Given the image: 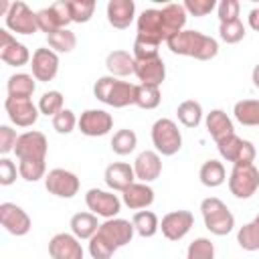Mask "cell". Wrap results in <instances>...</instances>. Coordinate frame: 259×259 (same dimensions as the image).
I'll return each instance as SVG.
<instances>
[{
    "label": "cell",
    "instance_id": "1",
    "mask_svg": "<svg viewBox=\"0 0 259 259\" xmlns=\"http://www.w3.org/2000/svg\"><path fill=\"white\" fill-rule=\"evenodd\" d=\"M166 47L174 55L192 57L196 61H210L219 55L217 38L202 34L200 30H180L170 38H166Z\"/></svg>",
    "mask_w": 259,
    "mask_h": 259
},
{
    "label": "cell",
    "instance_id": "2",
    "mask_svg": "<svg viewBox=\"0 0 259 259\" xmlns=\"http://www.w3.org/2000/svg\"><path fill=\"white\" fill-rule=\"evenodd\" d=\"M93 95L97 101L109 105V107H127L136 105V85L130 81H121L111 75H103L93 85Z\"/></svg>",
    "mask_w": 259,
    "mask_h": 259
},
{
    "label": "cell",
    "instance_id": "3",
    "mask_svg": "<svg viewBox=\"0 0 259 259\" xmlns=\"http://www.w3.org/2000/svg\"><path fill=\"white\" fill-rule=\"evenodd\" d=\"M200 214H202L204 227H206V231L210 235L225 237V235H229L235 229V214L217 196L202 198V202H200Z\"/></svg>",
    "mask_w": 259,
    "mask_h": 259
},
{
    "label": "cell",
    "instance_id": "4",
    "mask_svg": "<svg viewBox=\"0 0 259 259\" xmlns=\"http://www.w3.org/2000/svg\"><path fill=\"white\" fill-rule=\"evenodd\" d=\"M152 144L154 150L160 156H174L182 148V134L178 130V123L170 117H160L152 125Z\"/></svg>",
    "mask_w": 259,
    "mask_h": 259
},
{
    "label": "cell",
    "instance_id": "5",
    "mask_svg": "<svg viewBox=\"0 0 259 259\" xmlns=\"http://www.w3.org/2000/svg\"><path fill=\"white\" fill-rule=\"evenodd\" d=\"M217 150L221 154L223 160L233 162V166H247L255 162L257 150L253 146V142L239 138L237 134H229L225 138H221L217 142Z\"/></svg>",
    "mask_w": 259,
    "mask_h": 259
},
{
    "label": "cell",
    "instance_id": "6",
    "mask_svg": "<svg viewBox=\"0 0 259 259\" xmlns=\"http://www.w3.org/2000/svg\"><path fill=\"white\" fill-rule=\"evenodd\" d=\"M229 190L235 198H251L259 190V168L255 164L233 166L229 174Z\"/></svg>",
    "mask_w": 259,
    "mask_h": 259
},
{
    "label": "cell",
    "instance_id": "7",
    "mask_svg": "<svg viewBox=\"0 0 259 259\" xmlns=\"http://www.w3.org/2000/svg\"><path fill=\"white\" fill-rule=\"evenodd\" d=\"M45 188L49 190V194L59 196V198H73L79 188H81V180L75 172L65 170V168H53L47 172L45 176Z\"/></svg>",
    "mask_w": 259,
    "mask_h": 259
},
{
    "label": "cell",
    "instance_id": "8",
    "mask_svg": "<svg viewBox=\"0 0 259 259\" xmlns=\"http://www.w3.org/2000/svg\"><path fill=\"white\" fill-rule=\"evenodd\" d=\"M85 204L89 208V212L107 219H113L119 214L121 210V198L117 194H113V190H101V188H89L85 194Z\"/></svg>",
    "mask_w": 259,
    "mask_h": 259
},
{
    "label": "cell",
    "instance_id": "9",
    "mask_svg": "<svg viewBox=\"0 0 259 259\" xmlns=\"http://www.w3.org/2000/svg\"><path fill=\"white\" fill-rule=\"evenodd\" d=\"M47 152H49V142L42 132L28 130L18 136L14 148L18 160H47Z\"/></svg>",
    "mask_w": 259,
    "mask_h": 259
},
{
    "label": "cell",
    "instance_id": "10",
    "mask_svg": "<svg viewBox=\"0 0 259 259\" xmlns=\"http://www.w3.org/2000/svg\"><path fill=\"white\" fill-rule=\"evenodd\" d=\"M6 28L10 32L16 34H34L38 30V22H36V12H32L28 8L26 2H12L10 12L6 14Z\"/></svg>",
    "mask_w": 259,
    "mask_h": 259
},
{
    "label": "cell",
    "instance_id": "11",
    "mask_svg": "<svg viewBox=\"0 0 259 259\" xmlns=\"http://www.w3.org/2000/svg\"><path fill=\"white\" fill-rule=\"evenodd\" d=\"M194 225V217L190 210H170L160 221V231L168 241H180L184 239Z\"/></svg>",
    "mask_w": 259,
    "mask_h": 259
},
{
    "label": "cell",
    "instance_id": "12",
    "mask_svg": "<svg viewBox=\"0 0 259 259\" xmlns=\"http://www.w3.org/2000/svg\"><path fill=\"white\" fill-rule=\"evenodd\" d=\"M77 127L87 138H101L113 130V117L105 109H85L79 117Z\"/></svg>",
    "mask_w": 259,
    "mask_h": 259
},
{
    "label": "cell",
    "instance_id": "13",
    "mask_svg": "<svg viewBox=\"0 0 259 259\" xmlns=\"http://www.w3.org/2000/svg\"><path fill=\"white\" fill-rule=\"evenodd\" d=\"M0 223L14 237L28 235V231L32 227V221H30L28 212L22 206L14 204V202H2L0 204Z\"/></svg>",
    "mask_w": 259,
    "mask_h": 259
},
{
    "label": "cell",
    "instance_id": "14",
    "mask_svg": "<svg viewBox=\"0 0 259 259\" xmlns=\"http://www.w3.org/2000/svg\"><path fill=\"white\" fill-rule=\"evenodd\" d=\"M30 69H32V77L36 81H42V83H49L57 77L59 73V55L53 51V49H47V47H40L32 53V59H30Z\"/></svg>",
    "mask_w": 259,
    "mask_h": 259
},
{
    "label": "cell",
    "instance_id": "15",
    "mask_svg": "<svg viewBox=\"0 0 259 259\" xmlns=\"http://www.w3.org/2000/svg\"><path fill=\"white\" fill-rule=\"evenodd\" d=\"M4 109L8 113V119L18 125V127H30L38 119V105L32 103V99H16V97H6Z\"/></svg>",
    "mask_w": 259,
    "mask_h": 259
},
{
    "label": "cell",
    "instance_id": "16",
    "mask_svg": "<svg viewBox=\"0 0 259 259\" xmlns=\"http://www.w3.org/2000/svg\"><path fill=\"white\" fill-rule=\"evenodd\" d=\"M99 235H103L113 247H125L132 243L134 235H136V229H134V223L132 221H125V219H119V217H113V219H107L101 223Z\"/></svg>",
    "mask_w": 259,
    "mask_h": 259
},
{
    "label": "cell",
    "instance_id": "17",
    "mask_svg": "<svg viewBox=\"0 0 259 259\" xmlns=\"http://www.w3.org/2000/svg\"><path fill=\"white\" fill-rule=\"evenodd\" d=\"M134 172H136V180L138 182H154L160 178L162 174V156L156 150H144L138 154V158L134 160Z\"/></svg>",
    "mask_w": 259,
    "mask_h": 259
},
{
    "label": "cell",
    "instance_id": "18",
    "mask_svg": "<svg viewBox=\"0 0 259 259\" xmlns=\"http://www.w3.org/2000/svg\"><path fill=\"white\" fill-rule=\"evenodd\" d=\"M51 259H83L81 241L73 233H57L49 241Z\"/></svg>",
    "mask_w": 259,
    "mask_h": 259
},
{
    "label": "cell",
    "instance_id": "19",
    "mask_svg": "<svg viewBox=\"0 0 259 259\" xmlns=\"http://www.w3.org/2000/svg\"><path fill=\"white\" fill-rule=\"evenodd\" d=\"M136 28H138L140 36L152 38V40H156L160 45H162V40L166 42L164 28H162V10L160 8H146L136 18Z\"/></svg>",
    "mask_w": 259,
    "mask_h": 259
},
{
    "label": "cell",
    "instance_id": "20",
    "mask_svg": "<svg viewBox=\"0 0 259 259\" xmlns=\"http://www.w3.org/2000/svg\"><path fill=\"white\" fill-rule=\"evenodd\" d=\"M107 22L113 28H127L138 16H136V2L134 0H109L105 6Z\"/></svg>",
    "mask_w": 259,
    "mask_h": 259
},
{
    "label": "cell",
    "instance_id": "21",
    "mask_svg": "<svg viewBox=\"0 0 259 259\" xmlns=\"http://www.w3.org/2000/svg\"><path fill=\"white\" fill-rule=\"evenodd\" d=\"M103 180L107 184L109 190H117V192H123L127 186H132L136 182V172H134V166L127 164V162H113L105 168L103 172Z\"/></svg>",
    "mask_w": 259,
    "mask_h": 259
},
{
    "label": "cell",
    "instance_id": "22",
    "mask_svg": "<svg viewBox=\"0 0 259 259\" xmlns=\"http://www.w3.org/2000/svg\"><path fill=\"white\" fill-rule=\"evenodd\" d=\"M134 75L140 79L142 85H156V87H160L162 81L166 79V65H164L162 57L148 59V61H136Z\"/></svg>",
    "mask_w": 259,
    "mask_h": 259
},
{
    "label": "cell",
    "instance_id": "23",
    "mask_svg": "<svg viewBox=\"0 0 259 259\" xmlns=\"http://www.w3.org/2000/svg\"><path fill=\"white\" fill-rule=\"evenodd\" d=\"M121 202L132 210H146L154 202V188L146 182H134L121 192Z\"/></svg>",
    "mask_w": 259,
    "mask_h": 259
},
{
    "label": "cell",
    "instance_id": "24",
    "mask_svg": "<svg viewBox=\"0 0 259 259\" xmlns=\"http://www.w3.org/2000/svg\"><path fill=\"white\" fill-rule=\"evenodd\" d=\"M160 10H162V28H164V36H166V38H170L172 34L184 30L188 12L184 10L182 4L170 2V4H164Z\"/></svg>",
    "mask_w": 259,
    "mask_h": 259
},
{
    "label": "cell",
    "instance_id": "25",
    "mask_svg": "<svg viewBox=\"0 0 259 259\" xmlns=\"http://www.w3.org/2000/svg\"><path fill=\"white\" fill-rule=\"evenodd\" d=\"M134 67H136V59L127 51L117 49L105 57V69H107V75L111 77H117V79L127 77L134 73Z\"/></svg>",
    "mask_w": 259,
    "mask_h": 259
},
{
    "label": "cell",
    "instance_id": "26",
    "mask_svg": "<svg viewBox=\"0 0 259 259\" xmlns=\"http://www.w3.org/2000/svg\"><path fill=\"white\" fill-rule=\"evenodd\" d=\"M71 233L79 239V241H89L101 227V223L97 221V214L85 210V212H75L69 221Z\"/></svg>",
    "mask_w": 259,
    "mask_h": 259
},
{
    "label": "cell",
    "instance_id": "27",
    "mask_svg": "<svg viewBox=\"0 0 259 259\" xmlns=\"http://www.w3.org/2000/svg\"><path fill=\"white\" fill-rule=\"evenodd\" d=\"M204 123H206V130L214 142H219L221 138H225L229 134H235L233 119L223 109H210V113H206V117H204Z\"/></svg>",
    "mask_w": 259,
    "mask_h": 259
},
{
    "label": "cell",
    "instance_id": "28",
    "mask_svg": "<svg viewBox=\"0 0 259 259\" xmlns=\"http://www.w3.org/2000/svg\"><path fill=\"white\" fill-rule=\"evenodd\" d=\"M36 89V79L28 73H14L8 77L6 81V91L8 97H16V99H30L32 93Z\"/></svg>",
    "mask_w": 259,
    "mask_h": 259
},
{
    "label": "cell",
    "instance_id": "29",
    "mask_svg": "<svg viewBox=\"0 0 259 259\" xmlns=\"http://www.w3.org/2000/svg\"><path fill=\"white\" fill-rule=\"evenodd\" d=\"M198 178L206 188H219L225 180H227V170L223 166V162L219 160H206L200 170H198Z\"/></svg>",
    "mask_w": 259,
    "mask_h": 259
},
{
    "label": "cell",
    "instance_id": "30",
    "mask_svg": "<svg viewBox=\"0 0 259 259\" xmlns=\"http://www.w3.org/2000/svg\"><path fill=\"white\" fill-rule=\"evenodd\" d=\"M132 223H134L136 235H140L144 239H150V237H154L160 231V219L152 210H138V212H134Z\"/></svg>",
    "mask_w": 259,
    "mask_h": 259
},
{
    "label": "cell",
    "instance_id": "31",
    "mask_svg": "<svg viewBox=\"0 0 259 259\" xmlns=\"http://www.w3.org/2000/svg\"><path fill=\"white\" fill-rule=\"evenodd\" d=\"M0 59H2V63H6L8 67H22V65H26V63H30L32 55H30V51H28L26 45L14 40L12 45L0 49Z\"/></svg>",
    "mask_w": 259,
    "mask_h": 259
},
{
    "label": "cell",
    "instance_id": "32",
    "mask_svg": "<svg viewBox=\"0 0 259 259\" xmlns=\"http://www.w3.org/2000/svg\"><path fill=\"white\" fill-rule=\"evenodd\" d=\"M176 115L184 127H198L202 121V105L194 99H184L176 107Z\"/></svg>",
    "mask_w": 259,
    "mask_h": 259
},
{
    "label": "cell",
    "instance_id": "33",
    "mask_svg": "<svg viewBox=\"0 0 259 259\" xmlns=\"http://www.w3.org/2000/svg\"><path fill=\"white\" fill-rule=\"evenodd\" d=\"M235 119L243 125H259V99H241L233 107Z\"/></svg>",
    "mask_w": 259,
    "mask_h": 259
},
{
    "label": "cell",
    "instance_id": "34",
    "mask_svg": "<svg viewBox=\"0 0 259 259\" xmlns=\"http://www.w3.org/2000/svg\"><path fill=\"white\" fill-rule=\"evenodd\" d=\"M109 146H111L113 154H117V156H127V154H132V152L136 150V146H138V136H136L134 130H127V127L117 130V132L111 136Z\"/></svg>",
    "mask_w": 259,
    "mask_h": 259
},
{
    "label": "cell",
    "instance_id": "35",
    "mask_svg": "<svg viewBox=\"0 0 259 259\" xmlns=\"http://www.w3.org/2000/svg\"><path fill=\"white\" fill-rule=\"evenodd\" d=\"M47 42H49V49H53L57 55L59 53H71L77 47V36L69 28H59V30L47 34Z\"/></svg>",
    "mask_w": 259,
    "mask_h": 259
},
{
    "label": "cell",
    "instance_id": "36",
    "mask_svg": "<svg viewBox=\"0 0 259 259\" xmlns=\"http://www.w3.org/2000/svg\"><path fill=\"white\" fill-rule=\"evenodd\" d=\"M237 243L245 251H259V214L237 231Z\"/></svg>",
    "mask_w": 259,
    "mask_h": 259
},
{
    "label": "cell",
    "instance_id": "37",
    "mask_svg": "<svg viewBox=\"0 0 259 259\" xmlns=\"http://www.w3.org/2000/svg\"><path fill=\"white\" fill-rule=\"evenodd\" d=\"M162 101V91L156 85H136V105L142 109H156Z\"/></svg>",
    "mask_w": 259,
    "mask_h": 259
},
{
    "label": "cell",
    "instance_id": "38",
    "mask_svg": "<svg viewBox=\"0 0 259 259\" xmlns=\"http://www.w3.org/2000/svg\"><path fill=\"white\" fill-rule=\"evenodd\" d=\"M63 103H65L63 93L57 91V89H51V91H45V93L40 95V99H38V111H40L42 115H51V117H55L59 111L65 109Z\"/></svg>",
    "mask_w": 259,
    "mask_h": 259
},
{
    "label": "cell",
    "instance_id": "39",
    "mask_svg": "<svg viewBox=\"0 0 259 259\" xmlns=\"http://www.w3.org/2000/svg\"><path fill=\"white\" fill-rule=\"evenodd\" d=\"M47 160H18V174L26 182H36L47 176Z\"/></svg>",
    "mask_w": 259,
    "mask_h": 259
},
{
    "label": "cell",
    "instance_id": "40",
    "mask_svg": "<svg viewBox=\"0 0 259 259\" xmlns=\"http://www.w3.org/2000/svg\"><path fill=\"white\" fill-rule=\"evenodd\" d=\"M158 49H160V42L136 34V40H134V47H132V55H134L136 61H148V59L160 57L158 55Z\"/></svg>",
    "mask_w": 259,
    "mask_h": 259
},
{
    "label": "cell",
    "instance_id": "41",
    "mask_svg": "<svg viewBox=\"0 0 259 259\" xmlns=\"http://www.w3.org/2000/svg\"><path fill=\"white\" fill-rule=\"evenodd\" d=\"M245 34H247V28H245V24H243L241 18H239V20H233V22H223V24H219V36H221V40L227 42V45H237V42H241V40L245 38Z\"/></svg>",
    "mask_w": 259,
    "mask_h": 259
},
{
    "label": "cell",
    "instance_id": "42",
    "mask_svg": "<svg viewBox=\"0 0 259 259\" xmlns=\"http://www.w3.org/2000/svg\"><path fill=\"white\" fill-rule=\"evenodd\" d=\"M186 259H214V243L206 237L194 239L186 249Z\"/></svg>",
    "mask_w": 259,
    "mask_h": 259
},
{
    "label": "cell",
    "instance_id": "43",
    "mask_svg": "<svg viewBox=\"0 0 259 259\" xmlns=\"http://www.w3.org/2000/svg\"><path fill=\"white\" fill-rule=\"evenodd\" d=\"M117 251V247H113L103 235L95 233L91 239H89V255L93 259H111L113 253Z\"/></svg>",
    "mask_w": 259,
    "mask_h": 259
},
{
    "label": "cell",
    "instance_id": "44",
    "mask_svg": "<svg viewBox=\"0 0 259 259\" xmlns=\"http://www.w3.org/2000/svg\"><path fill=\"white\" fill-rule=\"evenodd\" d=\"M71 4V18L77 24H85L91 20L95 12V2L93 0H69Z\"/></svg>",
    "mask_w": 259,
    "mask_h": 259
},
{
    "label": "cell",
    "instance_id": "45",
    "mask_svg": "<svg viewBox=\"0 0 259 259\" xmlns=\"http://www.w3.org/2000/svg\"><path fill=\"white\" fill-rule=\"evenodd\" d=\"M79 125V119H77V115H75V111H71V109H63V111H59L55 117H53V130L57 132V134H71L75 127Z\"/></svg>",
    "mask_w": 259,
    "mask_h": 259
},
{
    "label": "cell",
    "instance_id": "46",
    "mask_svg": "<svg viewBox=\"0 0 259 259\" xmlns=\"http://www.w3.org/2000/svg\"><path fill=\"white\" fill-rule=\"evenodd\" d=\"M239 12H241V4L237 0H221L217 4V14H219V24L223 22H233L239 20Z\"/></svg>",
    "mask_w": 259,
    "mask_h": 259
},
{
    "label": "cell",
    "instance_id": "47",
    "mask_svg": "<svg viewBox=\"0 0 259 259\" xmlns=\"http://www.w3.org/2000/svg\"><path fill=\"white\" fill-rule=\"evenodd\" d=\"M182 6L188 12V16L202 18L217 8V2L214 0H186V2H182Z\"/></svg>",
    "mask_w": 259,
    "mask_h": 259
},
{
    "label": "cell",
    "instance_id": "48",
    "mask_svg": "<svg viewBox=\"0 0 259 259\" xmlns=\"http://www.w3.org/2000/svg\"><path fill=\"white\" fill-rule=\"evenodd\" d=\"M36 22H38V30H42V32H47V34H51V32H55V30L61 28L51 6L36 10Z\"/></svg>",
    "mask_w": 259,
    "mask_h": 259
},
{
    "label": "cell",
    "instance_id": "49",
    "mask_svg": "<svg viewBox=\"0 0 259 259\" xmlns=\"http://www.w3.org/2000/svg\"><path fill=\"white\" fill-rule=\"evenodd\" d=\"M18 136L20 134H16V130H12L10 125H0V154L2 156H8L10 152H14Z\"/></svg>",
    "mask_w": 259,
    "mask_h": 259
},
{
    "label": "cell",
    "instance_id": "50",
    "mask_svg": "<svg viewBox=\"0 0 259 259\" xmlns=\"http://www.w3.org/2000/svg\"><path fill=\"white\" fill-rule=\"evenodd\" d=\"M16 176H20L16 164H14L10 158L2 156V158H0V184H2V186L14 184V182H16Z\"/></svg>",
    "mask_w": 259,
    "mask_h": 259
},
{
    "label": "cell",
    "instance_id": "51",
    "mask_svg": "<svg viewBox=\"0 0 259 259\" xmlns=\"http://www.w3.org/2000/svg\"><path fill=\"white\" fill-rule=\"evenodd\" d=\"M51 8H53V12H55L57 22H59V26H61V28H67V26L73 22V18H71V4H69V0L53 2V4H51Z\"/></svg>",
    "mask_w": 259,
    "mask_h": 259
},
{
    "label": "cell",
    "instance_id": "52",
    "mask_svg": "<svg viewBox=\"0 0 259 259\" xmlns=\"http://www.w3.org/2000/svg\"><path fill=\"white\" fill-rule=\"evenodd\" d=\"M247 22H249V26H251L255 32H259V6H255V8H251V10H249Z\"/></svg>",
    "mask_w": 259,
    "mask_h": 259
},
{
    "label": "cell",
    "instance_id": "53",
    "mask_svg": "<svg viewBox=\"0 0 259 259\" xmlns=\"http://www.w3.org/2000/svg\"><path fill=\"white\" fill-rule=\"evenodd\" d=\"M251 81H253V85L259 89V65H255V67H253V73H251Z\"/></svg>",
    "mask_w": 259,
    "mask_h": 259
}]
</instances>
